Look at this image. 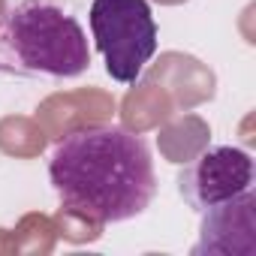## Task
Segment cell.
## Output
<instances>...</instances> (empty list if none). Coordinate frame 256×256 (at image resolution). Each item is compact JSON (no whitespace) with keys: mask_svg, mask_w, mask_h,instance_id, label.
I'll list each match as a JSON object with an SVG mask.
<instances>
[{"mask_svg":"<svg viewBox=\"0 0 256 256\" xmlns=\"http://www.w3.org/2000/svg\"><path fill=\"white\" fill-rule=\"evenodd\" d=\"M48 178L66 208L96 223L133 220L157 196L148 139L114 124H88L64 136L52 151Z\"/></svg>","mask_w":256,"mask_h":256,"instance_id":"1","label":"cell"},{"mask_svg":"<svg viewBox=\"0 0 256 256\" xmlns=\"http://www.w3.org/2000/svg\"><path fill=\"white\" fill-rule=\"evenodd\" d=\"M6 46L28 72L72 78L90 66V48L78 18L54 0L18 4L6 16Z\"/></svg>","mask_w":256,"mask_h":256,"instance_id":"2","label":"cell"},{"mask_svg":"<svg viewBox=\"0 0 256 256\" xmlns=\"http://www.w3.org/2000/svg\"><path fill=\"white\" fill-rule=\"evenodd\" d=\"M90 34L106 60V72L133 84L157 52V22L148 0H94Z\"/></svg>","mask_w":256,"mask_h":256,"instance_id":"3","label":"cell"},{"mask_svg":"<svg viewBox=\"0 0 256 256\" xmlns=\"http://www.w3.org/2000/svg\"><path fill=\"white\" fill-rule=\"evenodd\" d=\"M253 187V157L241 148L220 145L202 151L178 175V193L193 211H208Z\"/></svg>","mask_w":256,"mask_h":256,"instance_id":"4","label":"cell"},{"mask_svg":"<svg viewBox=\"0 0 256 256\" xmlns=\"http://www.w3.org/2000/svg\"><path fill=\"white\" fill-rule=\"evenodd\" d=\"M0 72H24L22 66H16V64H6L4 58H0Z\"/></svg>","mask_w":256,"mask_h":256,"instance_id":"5","label":"cell"}]
</instances>
